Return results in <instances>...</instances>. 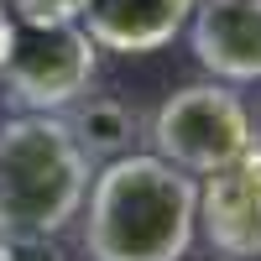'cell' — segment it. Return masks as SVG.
Listing matches in <instances>:
<instances>
[{"instance_id": "1", "label": "cell", "mask_w": 261, "mask_h": 261, "mask_svg": "<svg viewBox=\"0 0 261 261\" xmlns=\"http://www.w3.org/2000/svg\"><path fill=\"white\" fill-rule=\"evenodd\" d=\"M199 230V183L157 151H125L89 188V261H183Z\"/></svg>"}, {"instance_id": "2", "label": "cell", "mask_w": 261, "mask_h": 261, "mask_svg": "<svg viewBox=\"0 0 261 261\" xmlns=\"http://www.w3.org/2000/svg\"><path fill=\"white\" fill-rule=\"evenodd\" d=\"M89 199V151L68 120L16 115L0 125V235L6 241H47L79 220Z\"/></svg>"}, {"instance_id": "3", "label": "cell", "mask_w": 261, "mask_h": 261, "mask_svg": "<svg viewBox=\"0 0 261 261\" xmlns=\"http://www.w3.org/2000/svg\"><path fill=\"white\" fill-rule=\"evenodd\" d=\"M151 146L162 162H172L188 178L193 172L209 178L256 146V125L241 94H230L225 84H188L162 99L157 120H151Z\"/></svg>"}, {"instance_id": "4", "label": "cell", "mask_w": 261, "mask_h": 261, "mask_svg": "<svg viewBox=\"0 0 261 261\" xmlns=\"http://www.w3.org/2000/svg\"><path fill=\"white\" fill-rule=\"evenodd\" d=\"M0 73L21 105H32L37 115H53L89 89L94 37L84 27H21V21H11Z\"/></svg>"}, {"instance_id": "5", "label": "cell", "mask_w": 261, "mask_h": 261, "mask_svg": "<svg viewBox=\"0 0 261 261\" xmlns=\"http://www.w3.org/2000/svg\"><path fill=\"white\" fill-rule=\"evenodd\" d=\"M199 230L230 261L261 256V141L230 167L209 172L199 188Z\"/></svg>"}, {"instance_id": "6", "label": "cell", "mask_w": 261, "mask_h": 261, "mask_svg": "<svg viewBox=\"0 0 261 261\" xmlns=\"http://www.w3.org/2000/svg\"><path fill=\"white\" fill-rule=\"evenodd\" d=\"M193 58L225 84H261V0H199L188 16Z\"/></svg>"}, {"instance_id": "7", "label": "cell", "mask_w": 261, "mask_h": 261, "mask_svg": "<svg viewBox=\"0 0 261 261\" xmlns=\"http://www.w3.org/2000/svg\"><path fill=\"white\" fill-rule=\"evenodd\" d=\"M199 0H89L79 27L94 37V47L110 53H157L188 27Z\"/></svg>"}, {"instance_id": "8", "label": "cell", "mask_w": 261, "mask_h": 261, "mask_svg": "<svg viewBox=\"0 0 261 261\" xmlns=\"http://www.w3.org/2000/svg\"><path fill=\"white\" fill-rule=\"evenodd\" d=\"M68 130L79 136V146L89 157H125L130 136H136V110L120 105V99H89L68 120Z\"/></svg>"}, {"instance_id": "9", "label": "cell", "mask_w": 261, "mask_h": 261, "mask_svg": "<svg viewBox=\"0 0 261 261\" xmlns=\"http://www.w3.org/2000/svg\"><path fill=\"white\" fill-rule=\"evenodd\" d=\"M21 27H79L89 0H0Z\"/></svg>"}, {"instance_id": "10", "label": "cell", "mask_w": 261, "mask_h": 261, "mask_svg": "<svg viewBox=\"0 0 261 261\" xmlns=\"http://www.w3.org/2000/svg\"><path fill=\"white\" fill-rule=\"evenodd\" d=\"M6 42H11V11L0 6V58H6Z\"/></svg>"}]
</instances>
